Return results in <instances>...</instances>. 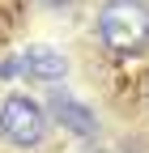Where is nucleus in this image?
I'll list each match as a JSON object with an SVG mask.
<instances>
[{"label": "nucleus", "instance_id": "f257e3e1", "mask_svg": "<svg viewBox=\"0 0 149 153\" xmlns=\"http://www.w3.org/2000/svg\"><path fill=\"white\" fill-rule=\"evenodd\" d=\"M98 34L111 51H141L149 43V9L145 0H107L98 9Z\"/></svg>", "mask_w": 149, "mask_h": 153}, {"label": "nucleus", "instance_id": "f03ea898", "mask_svg": "<svg viewBox=\"0 0 149 153\" xmlns=\"http://www.w3.org/2000/svg\"><path fill=\"white\" fill-rule=\"evenodd\" d=\"M0 136L13 149H39L47 136V111L30 94H9L0 102Z\"/></svg>", "mask_w": 149, "mask_h": 153}, {"label": "nucleus", "instance_id": "7ed1b4c3", "mask_svg": "<svg viewBox=\"0 0 149 153\" xmlns=\"http://www.w3.org/2000/svg\"><path fill=\"white\" fill-rule=\"evenodd\" d=\"M13 76H30V81H60L68 76V60L55 47H30L22 55L0 64V81H13Z\"/></svg>", "mask_w": 149, "mask_h": 153}, {"label": "nucleus", "instance_id": "20e7f679", "mask_svg": "<svg viewBox=\"0 0 149 153\" xmlns=\"http://www.w3.org/2000/svg\"><path fill=\"white\" fill-rule=\"evenodd\" d=\"M51 111H55V119H60V128L77 132V136H94V132H98V115L89 106H81L77 98H68V94H55Z\"/></svg>", "mask_w": 149, "mask_h": 153}]
</instances>
